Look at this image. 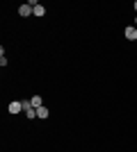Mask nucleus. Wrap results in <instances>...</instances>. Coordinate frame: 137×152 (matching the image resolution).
<instances>
[{"mask_svg": "<svg viewBox=\"0 0 137 152\" xmlns=\"http://www.w3.org/2000/svg\"><path fill=\"white\" fill-rule=\"evenodd\" d=\"M124 37L128 39V41H137V27L135 25H128L124 30Z\"/></svg>", "mask_w": 137, "mask_h": 152, "instance_id": "1", "label": "nucleus"}, {"mask_svg": "<svg viewBox=\"0 0 137 152\" xmlns=\"http://www.w3.org/2000/svg\"><path fill=\"white\" fill-rule=\"evenodd\" d=\"M7 109H9V114H21V111H23V102L21 100H12Z\"/></svg>", "mask_w": 137, "mask_h": 152, "instance_id": "2", "label": "nucleus"}, {"mask_svg": "<svg viewBox=\"0 0 137 152\" xmlns=\"http://www.w3.org/2000/svg\"><path fill=\"white\" fill-rule=\"evenodd\" d=\"M32 9H34V7L30 5V2H23V5L19 7V16H23V18H25V16H30V14H32Z\"/></svg>", "mask_w": 137, "mask_h": 152, "instance_id": "3", "label": "nucleus"}, {"mask_svg": "<svg viewBox=\"0 0 137 152\" xmlns=\"http://www.w3.org/2000/svg\"><path fill=\"white\" fill-rule=\"evenodd\" d=\"M48 116H50V111H48V107H46V104L37 109V118H41V121H44V118H48Z\"/></svg>", "mask_w": 137, "mask_h": 152, "instance_id": "4", "label": "nucleus"}, {"mask_svg": "<svg viewBox=\"0 0 137 152\" xmlns=\"http://www.w3.org/2000/svg\"><path fill=\"white\" fill-rule=\"evenodd\" d=\"M30 104H32L34 109L44 107V102H41V95H32V98H30Z\"/></svg>", "mask_w": 137, "mask_h": 152, "instance_id": "5", "label": "nucleus"}, {"mask_svg": "<svg viewBox=\"0 0 137 152\" xmlns=\"http://www.w3.org/2000/svg\"><path fill=\"white\" fill-rule=\"evenodd\" d=\"M32 14H34V16H44V14H46V7L39 2V5H37V7L32 9Z\"/></svg>", "mask_w": 137, "mask_h": 152, "instance_id": "6", "label": "nucleus"}, {"mask_svg": "<svg viewBox=\"0 0 137 152\" xmlns=\"http://www.w3.org/2000/svg\"><path fill=\"white\" fill-rule=\"evenodd\" d=\"M23 114H25V118H37V109H34V107H30V109H25Z\"/></svg>", "mask_w": 137, "mask_h": 152, "instance_id": "7", "label": "nucleus"}, {"mask_svg": "<svg viewBox=\"0 0 137 152\" xmlns=\"http://www.w3.org/2000/svg\"><path fill=\"white\" fill-rule=\"evenodd\" d=\"M133 7H135V14H137V0H135V5H133Z\"/></svg>", "mask_w": 137, "mask_h": 152, "instance_id": "8", "label": "nucleus"}, {"mask_svg": "<svg viewBox=\"0 0 137 152\" xmlns=\"http://www.w3.org/2000/svg\"><path fill=\"white\" fill-rule=\"evenodd\" d=\"M135 27H137V16H135Z\"/></svg>", "mask_w": 137, "mask_h": 152, "instance_id": "9", "label": "nucleus"}]
</instances>
